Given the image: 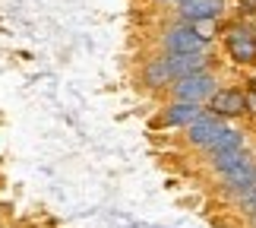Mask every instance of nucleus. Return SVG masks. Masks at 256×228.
Wrapping results in <instances>:
<instances>
[{
	"instance_id": "obj_1",
	"label": "nucleus",
	"mask_w": 256,
	"mask_h": 228,
	"mask_svg": "<svg viewBox=\"0 0 256 228\" xmlns=\"http://www.w3.org/2000/svg\"><path fill=\"white\" fill-rule=\"evenodd\" d=\"M224 23H180L174 19L171 26L162 29L158 35V51L162 54H202L212 51V45L218 42Z\"/></svg>"
},
{
	"instance_id": "obj_2",
	"label": "nucleus",
	"mask_w": 256,
	"mask_h": 228,
	"mask_svg": "<svg viewBox=\"0 0 256 228\" xmlns=\"http://www.w3.org/2000/svg\"><path fill=\"white\" fill-rule=\"evenodd\" d=\"M218 42L234 67H256V26L250 19H224Z\"/></svg>"
},
{
	"instance_id": "obj_3",
	"label": "nucleus",
	"mask_w": 256,
	"mask_h": 228,
	"mask_svg": "<svg viewBox=\"0 0 256 228\" xmlns=\"http://www.w3.org/2000/svg\"><path fill=\"white\" fill-rule=\"evenodd\" d=\"M202 155H206V162H209V168H212L215 174L228 171V168H234L238 162H244V158L250 155V149H247V133H244L240 127H231L228 124V130H224Z\"/></svg>"
},
{
	"instance_id": "obj_4",
	"label": "nucleus",
	"mask_w": 256,
	"mask_h": 228,
	"mask_svg": "<svg viewBox=\"0 0 256 228\" xmlns=\"http://www.w3.org/2000/svg\"><path fill=\"white\" fill-rule=\"evenodd\" d=\"M222 89V79L215 70L206 73H193L184 79H174V86L168 89V98L174 102H193V105H209V98Z\"/></svg>"
},
{
	"instance_id": "obj_5",
	"label": "nucleus",
	"mask_w": 256,
	"mask_h": 228,
	"mask_svg": "<svg viewBox=\"0 0 256 228\" xmlns=\"http://www.w3.org/2000/svg\"><path fill=\"white\" fill-rule=\"evenodd\" d=\"M224 130H228V117H222V114H215V111L206 108V114L196 117V121L184 130V143L190 146V149H196V152H206Z\"/></svg>"
},
{
	"instance_id": "obj_6",
	"label": "nucleus",
	"mask_w": 256,
	"mask_h": 228,
	"mask_svg": "<svg viewBox=\"0 0 256 228\" xmlns=\"http://www.w3.org/2000/svg\"><path fill=\"white\" fill-rule=\"evenodd\" d=\"M218 181H222L224 196L238 203L240 196H247L253 187H256V158H253V155H247L244 162H238L234 168L222 171V174H218Z\"/></svg>"
},
{
	"instance_id": "obj_7",
	"label": "nucleus",
	"mask_w": 256,
	"mask_h": 228,
	"mask_svg": "<svg viewBox=\"0 0 256 228\" xmlns=\"http://www.w3.org/2000/svg\"><path fill=\"white\" fill-rule=\"evenodd\" d=\"M174 19L180 23H224L228 19V0H184L174 7Z\"/></svg>"
},
{
	"instance_id": "obj_8",
	"label": "nucleus",
	"mask_w": 256,
	"mask_h": 228,
	"mask_svg": "<svg viewBox=\"0 0 256 228\" xmlns=\"http://www.w3.org/2000/svg\"><path fill=\"white\" fill-rule=\"evenodd\" d=\"M140 83L142 89H149V92H164L168 95V89L174 86V70H171V61L168 54H152L146 57L142 67H140Z\"/></svg>"
},
{
	"instance_id": "obj_9",
	"label": "nucleus",
	"mask_w": 256,
	"mask_h": 228,
	"mask_svg": "<svg viewBox=\"0 0 256 228\" xmlns=\"http://www.w3.org/2000/svg\"><path fill=\"white\" fill-rule=\"evenodd\" d=\"M206 114V105H193V102H171L162 108L158 114H155V127H162V130H186L196 117Z\"/></svg>"
},
{
	"instance_id": "obj_10",
	"label": "nucleus",
	"mask_w": 256,
	"mask_h": 228,
	"mask_svg": "<svg viewBox=\"0 0 256 228\" xmlns=\"http://www.w3.org/2000/svg\"><path fill=\"white\" fill-rule=\"evenodd\" d=\"M209 111L228 117V121H238V117H250L247 111V92H244V86H222L218 92L209 98Z\"/></svg>"
},
{
	"instance_id": "obj_11",
	"label": "nucleus",
	"mask_w": 256,
	"mask_h": 228,
	"mask_svg": "<svg viewBox=\"0 0 256 228\" xmlns=\"http://www.w3.org/2000/svg\"><path fill=\"white\" fill-rule=\"evenodd\" d=\"M168 61H171L174 79H184V76H193V73L215 70V54H212V51H202V54H168Z\"/></svg>"
},
{
	"instance_id": "obj_12",
	"label": "nucleus",
	"mask_w": 256,
	"mask_h": 228,
	"mask_svg": "<svg viewBox=\"0 0 256 228\" xmlns=\"http://www.w3.org/2000/svg\"><path fill=\"white\" fill-rule=\"evenodd\" d=\"M244 92H247V111H250V117H256V89L244 86Z\"/></svg>"
},
{
	"instance_id": "obj_13",
	"label": "nucleus",
	"mask_w": 256,
	"mask_h": 228,
	"mask_svg": "<svg viewBox=\"0 0 256 228\" xmlns=\"http://www.w3.org/2000/svg\"><path fill=\"white\" fill-rule=\"evenodd\" d=\"M152 4H158V7H180L184 0H152Z\"/></svg>"
},
{
	"instance_id": "obj_14",
	"label": "nucleus",
	"mask_w": 256,
	"mask_h": 228,
	"mask_svg": "<svg viewBox=\"0 0 256 228\" xmlns=\"http://www.w3.org/2000/svg\"><path fill=\"white\" fill-rule=\"evenodd\" d=\"M244 86H247V89H256V73H253V76H247V83H244Z\"/></svg>"
},
{
	"instance_id": "obj_15",
	"label": "nucleus",
	"mask_w": 256,
	"mask_h": 228,
	"mask_svg": "<svg viewBox=\"0 0 256 228\" xmlns=\"http://www.w3.org/2000/svg\"><path fill=\"white\" fill-rule=\"evenodd\" d=\"M250 228H256V215H250Z\"/></svg>"
}]
</instances>
